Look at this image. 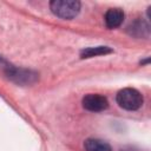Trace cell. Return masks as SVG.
I'll use <instances>...</instances> for the list:
<instances>
[{
	"label": "cell",
	"instance_id": "cell-7",
	"mask_svg": "<svg viewBox=\"0 0 151 151\" xmlns=\"http://www.w3.org/2000/svg\"><path fill=\"white\" fill-rule=\"evenodd\" d=\"M112 50L107 46H97V47H88L81 51L80 57L81 58H92V57H97V55H103V54H107L111 53Z\"/></svg>",
	"mask_w": 151,
	"mask_h": 151
},
{
	"label": "cell",
	"instance_id": "cell-5",
	"mask_svg": "<svg viewBox=\"0 0 151 151\" xmlns=\"http://www.w3.org/2000/svg\"><path fill=\"white\" fill-rule=\"evenodd\" d=\"M124 12L120 8H110L104 15V21L107 28H117L124 21Z\"/></svg>",
	"mask_w": 151,
	"mask_h": 151
},
{
	"label": "cell",
	"instance_id": "cell-2",
	"mask_svg": "<svg viewBox=\"0 0 151 151\" xmlns=\"http://www.w3.org/2000/svg\"><path fill=\"white\" fill-rule=\"evenodd\" d=\"M81 4L76 0H53L50 2L51 12L61 19H73L78 15Z\"/></svg>",
	"mask_w": 151,
	"mask_h": 151
},
{
	"label": "cell",
	"instance_id": "cell-6",
	"mask_svg": "<svg viewBox=\"0 0 151 151\" xmlns=\"http://www.w3.org/2000/svg\"><path fill=\"white\" fill-rule=\"evenodd\" d=\"M85 151H112L109 143L98 138H88L84 142Z\"/></svg>",
	"mask_w": 151,
	"mask_h": 151
},
{
	"label": "cell",
	"instance_id": "cell-1",
	"mask_svg": "<svg viewBox=\"0 0 151 151\" xmlns=\"http://www.w3.org/2000/svg\"><path fill=\"white\" fill-rule=\"evenodd\" d=\"M116 100L122 109L127 111H136L140 109L144 103L142 93L132 87H126L120 90L116 96Z\"/></svg>",
	"mask_w": 151,
	"mask_h": 151
},
{
	"label": "cell",
	"instance_id": "cell-3",
	"mask_svg": "<svg viewBox=\"0 0 151 151\" xmlns=\"http://www.w3.org/2000/svg\"><path fill=\"white\" fill-rule=\"evenodd\" d=\"M83 107L91 112H101L107 109L109 101L107 99L97 93H88L83 98Z\"/></svg>",
	"mask_w": 151,
	"mask_h": 151
},
{
	"label": "cell",
	"instance_id": "cell-8",
	"mask_svg": "<svg viewBox=\"0 0 151 151\" xmlns=\"http://www.w3.org/2000/svg\"><path fill=\"white\" fill-rule=\"evenodd\" d=\"M129 31L131 32V34H133L136 37H140L144 34V32L146 34L149 33V26L144 21H136L134 24L129 26Z\"/></svg>",
	"mask_w": 151,
	"mask_h": 151
},
{
	"label": "cell",
	"instance_id": "cell-4",
	"mask_svg": "<svg viewBox=\"0 0 151 151\" xmlns=\"http://www.w3.org/2000/svg\"><path fill=\"white\" fill-rule=\"evenodd\" d=\"M7 76H8V78L13 79V80L17 81V83H20V84L28 83V84H31V83L34 81L37 74H35V73H32L31 71H27V70L15 68V67L8 66Z\"/></svg>",
	"mask_w": 151,
	"mask_h": 151
}]
</instances>
